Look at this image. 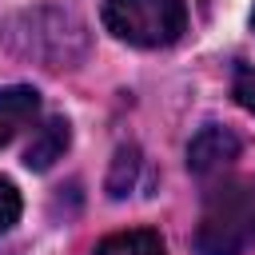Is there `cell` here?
Returning <instances> with one entry per match:
<instances>
[{
    "label": "cell",
    "mask_w": 255,
    "mask_h": 255,
    "mask_svg": "<svg viewBox=\"0 0 255 255\" xmlns=\"http://www.w3.org/2000/svg\"><path fill=\"white\" fill-rule=\"evenodd\" d=\"M195 255H243L255 243V179H227L207 191Z\"/></svg>",
    "instance_id": "6da1fadb"
},
{
    "label": "cell",
    "mask_w": 255,
    "mask_h": 255,
    "mask_svg": "<svg viewBox=\"0 0 255 255\" xmlns=\"http://www.w3.org/2000/svg\"><path fill=\"white\" fill-rule=\"evenodd\" d=\"M104 28L131 48H167L187 32L183 0H104Z\"/></svg>",
    "instance_id": "7a4b0ae2"
},
{
    "label": "cell",
    "mask_w": 255,
    "mask_h": 255,
    "mask_svg": "<svg viewBox=\"0 0 255 255\" xmlns=\"http://www.w3.org/2000/svg\"><path fill=\"white\" fill-rule=\"evenodd\" d=\"M20 24L24 32H12V48L44 60V68H72L84 56V24L72 12L40 8V12H28Z\"/></svg>",
    "instance_id": "3957f363"
},
{
    "label": "cell",
    "mask_w": 255,
    "mask_h": 255,
    "mask_svg": "<svg viewBox=\"0 0 255 255\" xmlns=\"http://www.w3.org/2000/svg\"><path fill=\"white\" fill-rule=\"evenodd\" d=\"M239 151H243V139H239L231 128L207 124V128H199V131L191 135V143H187V167H191V175L211 179V175H223V171L239 159Z\"/></svg>",
    "instance_id": "277c9868"
},
{
    "label": "cell",
    "mask_w": 255,
    "mask_h": 255,
    "mask_svg": "<svg viewBox=\"0 0 255 255\" xmlns=\"http://www.w3.org/2000/svg\"><path fill=\"white\" fill-rule=\"evenodd\" d=\"M36 116H40V92L36 88H28V84L0 88V147L8 139H16Z\"/></svg>",
    "instance_id": "5b68a950"
},
{
    "label": "cell",
    "mask_w": 255,
    "mask_h": 255,
    "mask_svg": "<svg viewBox=\"0 0 255 255\" xmlns=\"http://www.w3.org/2000/svg\"><path fill=\"white\" fill-rule=\"evenodd\" d=\"M68 139H72V128H68V120H64V116L44 120V124L36 128V135H32L28 151H24V163H28L32 171H48V167L68 151Z\"/></svg>",
    "instance_id": "8992f818"
},
{
    "label": "cell",
    "mask_w": 255,
    "mask_h": 255,
    "mask_svg": "<svg viewBox=\"0 0 255 255\" xmlns=\"http://www.w3.org/2000/svg\"><path fill=\"white\" fill-rule=\"evenodd\" d=\"M96 255H167L159 231L151 227H131V231H116L108 239L96 243Z\"/></svg>",
    "instance_id": "52a82bcc"
},
{
    "label": "cell",
    "mask_w": 255,
    "mask_h": 255,
    "mask_svg": "<svg viewBox=\"0 0 255 255\" xmlns=\"http://www.w3.org/2000/svg\"><path fill=\"white\" fill-rule=\"evenodd\" d=\"M135 171H139V147L128 143V147L116 151V163H112V175H108V195H112V199L128 195L131 183H135Z\"/></svg>",
    "instance_id": "ba28073f"
},
{
    "label": "cell",
    "mask_w": 255,
    "mask_h": 255,
    "mask_svg": "<svg viewBox=\"0 0 255 255\" xmlns=\"http://www.w3.org/2000/svg\"><path fill=\"white\" fill-rule=\"evenodd\" d=\"M231 96H235V104L243 108V112H251L255 116V68H235V80H231Z\"/></svg>",
    "instance_id": "9c48e42d"
},
{
    "label": "cell",
    "mask_w": 255,
    "mask_h": 255,
    "mask_svg": "<svg viewBox=\"0 0 255 255\" xmlns=\"http://www.w3.org/2000/svg\"><path fill=\"white\" fill-rule=\"evenodd\" d=\"M20 219V191L0 175V235L12 231V223Z\"/></svg>",
    "instance_id": "30bf717a"
},
{
    "label": "cell",
    "mask_w": 255,
    "mask_h": 255,
    "mask_svg": "<svg viewBox=\"0 0 255 255\" xmlns=\"http://www.w3.org/2000/svg\"><path fill=\"white\" fill-rule=\"evenodd\" d=\"M251 28H255V8H251Z\"/></svg>",
    "instance_id": "8fae6325"
}]
</instances>
